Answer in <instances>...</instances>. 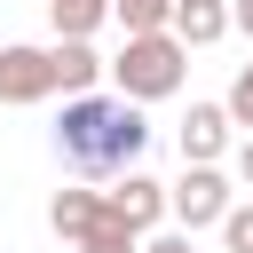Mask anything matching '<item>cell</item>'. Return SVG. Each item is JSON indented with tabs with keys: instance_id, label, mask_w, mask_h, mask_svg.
Listing matches in <instances>:
<instances>
[{
	"instance_id": "cell-16",
	"label": "cell",
	"mask_w": 253,
	"mask_h": 253,
	"mask_svg": "<svg viewBox=\"0 0 253 253\" xmlns=\"http://www.w3.org/2000/svg\"><path fill=\"white\" fill-rule=\"evenodd\" d=\"M229 32H245V40H253V0H229Z\"/></svg>"
},
{
	"instance_id": "cell-13",
	"label": "cell",
	"mask_w": 253,
	"mask_h": 253,
	"mask_svg": "<svg viewBox=\"0 0 253 253\" xmlns=\"http://www.w3.org/2000/svg\"><path fill=\"white\" fill-rule=\"evenodd\" d=\"M213 229H221V245H229V253H253V206H229Z\"/></svg>"
},
{
	"instance_id": "cell-2",
	"label": "cell",
	"mask_w": 253,
	"mask_h": 253,
	"mask_svg": "<svg viewBox=\"0 0 253 253\" xmlns=\"http://www.w3.org/2000/svg\"><path fill=\"white\" fill-rule=\"evenodd\" d=\"M103 71L119 79L126 103H166V95L182 87V71H190V47H182L174 32H126V47H119Z\"/></svg>"
},
{
	"instance_id": "cell-9",
	"label": "cell",
	"mask_w": 253,
	"mask_h": 253,
	"mask_svg": "<svg viewBox=\"0 0 253 253\" xmlns=\"http://www.w3.org/2000/svg\"><path fill=\"white\" fill-rule=\"evenodd\" d=\"M47 71H55L63 95H87V87L103 79V55H95L87 40H55V47H47Z\"/></svg>"
},
{
	"instance_id": "cell-5",
	"label": "cell",
	"mask_w": 253,
	"mask_h": 253,
	"mask_svg": "<svg viewBox=\"0 0 253 253\" xmlns=\"http://www.w3.org/2000/svg\"><path fill=\"white\" fill-rule=\"evenodd\" d=\"M103 213L111 221H126V229H150L158 213H166V182H150V174H111V190H103Z\"/></svg>"
},
{
	"instance_id": "cell-14",
	"label": "cell",
	"mask_w": 253,
	"mask_h": 253,
	"mask_svg": "<svg viewBox=\"0 0 253 253\" xmlns=\"http://www.w3.org/2000/svg\"><path fill=\"white\" fill-rule=\"evenodd\" d=\"M229 126H253V63H237V79H229Z\"/></svg>"
},
{
	"instance_id": "cell-11",
	"label": "cell",
	"mask_w": 253,
	"mask_h": 253,
	"mask_svg": "<svg viewBox=\"0 0 253 253\" xmlns=\"http://www.w3.org/2000/svg\"><path fill=\"white\" fill-rule=\"evenodd\" d=\"M71 253H142V229H126V221H111V213H103Z\"/></svg>"
},
{
	"instance_id": "cell-3",
	"label": "cell",
	"mask_w": 253,
	"mask_h": 253,
	"mask_svg": "<svg viewBox=\"0 0 253 253\" xmlns=\"http://www.w3.org/2000/svg\"><path fill=\"white\" fill-rule=\"evenodd\" d=\"M166 213H174L182 229H213V221L229 213V182H221L213 166H182V182H166Z\"/></svg>"
},
{
	"instance_id": "cell-1",
	"label": "cell",
	"mask_w": 253,
	"mask_h": 253,
	"mask_svg": "<svg viewBox=\"0 0 253 253\" xmlns=\"http://www.w3.org/2000/svg\"><path fill=\"white\" fill-rule=\"evenodd\" d=\"M55 150H63V166L71 174H95V182H111V174H126L142 150H150V126H142V103H126V95H71L63 103V119H55Z\"/></svg>"
},
{
	"instance_id": "cell-17",
	"label": "cell",
	"mask_w": 253,
	"mask_h": 253,
	"mask_svg": "<svg viewBox=\"0 0 253 253\" xmlns=\"http://www.w3.org/2000/svg\"><path fill=\"white\" fill-rule=\"evenodd\" d=\"M237 182H245V190H253V134H245V142H237Z\"/></svg>"
},
{
	"instance_id": "cell-15",
	"label": "cell",
	"mask_w": 253,
	"mask_h": 253,
	"mask_svg": "<svg viewBox=\"0 0 253 253\" xmlns=\"http://www.w3.org/2000/svg\"><path fill=\"white\" fill-rule=\"evenodd\" d=\"M142 253H198V245H190V229H182V237H142Z\"/></svg>"
},
{
	"instance_id": "cell-8",
	"label": "cell",
	"mask_w": 253,
	"mask_h": 253,
	"mask_svg": "<svg viewBox=\"0 0 253 253\" xmlns=\"http://www.w3.org/2000/svg\"><path fill=\"white\" fill-rule=\"evenodd\" d=\"M95 221H103V190H55V198H47V229H55L63 245H79Z\"/></svg>"
},
{
	"instance_id": "cell-12",
	"label": "cell",
	"mask_w": 253,
	"mask_h": 253,
	"mask_svg": "<svg viewBox=\"0 0 253 253\" xmlns=\"http://www.w3.org/2000/svg\"><path fill=\"white\" fill-rule=\"evenodd\" d=\"M111 16H119L126 32H166V16H174V0H111Z\"/></svg>"
},
{
	"instance_id": "cell-10",
	"label": "cell",
	"mask_w": 253,
	"mask_h": 253,
	"mask_svg": "<svg viewBox=\"0 0 253 253\" xmlns=\"http://www.w3.org/2000/svg\"><path fill=\"white\" fill-rule=\"evenodd\" d=\"M103 16H111V0H47V24H55V40H87Z\"/></svg>"
},
{
	"instance_id": "cell-6",
	"label": "cell",
	"mask_w": 253,
	"mask_h": 253,
	"mask_svg": "<svg viewBox=\"0 0 253 253\" xmlns=\"http://www.w3.org/2000/svg\"><path fill=\"white\" fill-rule=\"evenodd\" d=\"M229 150V111L221 103H190V119H182V166H213Z\"/></svg>"
},
{
	"instance_id": "cell-4",
	"label": "cell",
	"mask_w": 253,
	"mask_h": 253,
	"mask_svg": "<svg viewBox=\"0 0 253 253\" xmlns=\"http://www.w3.org/2000/svg\"><path fill=\"white\" fill-rule=\"evenodd\" d=\"M47 95H55L47 47H24V40H8V47H0V103H47Z\"/></svg>"
},
{
	"instance_id": "cell-7",
	"label": "cell",
	"mask_w": 253,
	"mask_h": 253,
	"mask_svg": "<svg viewBox=\"0 0 253 253\" xmlns=\"http://www.w3.org/2000/svg\"><path fill=\"white\" fill-rule=\"evenodd\" d=\"M166 32H174L182 47H213V40L229 32V0H174Z\"/></svg>"
}]
</instances>
